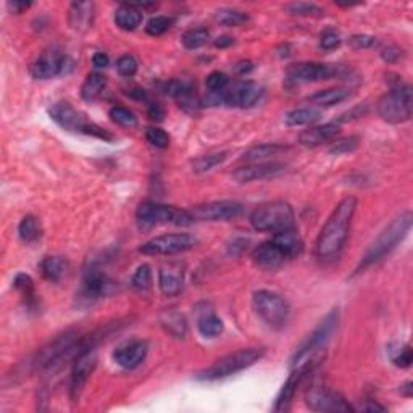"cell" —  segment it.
<instances>
[{
  "mask_svg": "<svg viewBox=\"0 0 413 413\" xmlns=\"http://www.w3.org/2000/svg\"><path fill=\"white\" fill-rule=\"evenodd\" d=\"M357 205H359V201L354 196H347L331 212L320 231L317 244H315V254L320 260L328 262V260L339 257L342 249L346 247L347 239H349L350 225L357 212Z\"/></svg>",
  "mask_w": 413,
  "mask_h": 413,
  "instance_id": "1",
  "label": "cell"
},
{
  "mask_svg": "<svg viewBox=\"0 0 413 413\" xmlns=\"http://www.w3.org/2000/svg\"><path fill=\"white\" fill-rule=\"evenodd\" d=\"M87 344L89 337H81L78 331H65L41 347L32 360V366L37 373L50 377L63 370L69 361H74Z\"/></svg>",
  "mask_w": 413,
  "mask_h": 413,
  "instance_id": "2",
  "label": "cell"
},
{
  "mask_svg": "<svg viewBox=\"0 0 413 413\" xmlns=\"http://www.w3.org/2000/svg\"><path fill=\"white\" fill-rule=\"evenodd\" d=\"M413 223V213L410 210H405L401 215L394 218L389 225L384 228L377 239L371 243V245L366 250L364 257H361L359 267L354 275H360L364 273L366 268L377 265L378 262L392 252L403 239L407 238V234L410 233Z\"/></svg>",
  "mask_w": 413,
  "mask_h": 413,
  "instance_id": "3",
  "label": "cell"
},
{
  "mask_svg": "<svg viewBox=\"0 0 413 413\" xmlns=\"http://www.w3.org/2000/svg\"><path fill=\"white\" fill-rule=\"evenodd\" d=\"M339 318V309H333L331 312L320 322L318 326L315 328L313 333L309 336V339L295 350L294 355H292L291 368L305 366V368L313 370L315 366L318 365L324 350H326L329 341L333 339V336L337 331Z\"/></svg>",
  "mask_w": 413,
  "mask_h": 413,
  "instance_id": "4",
  "label": "cell"
},
{
  "mask_svg": "<svg viewBox=\"0 0 413 413\" xmlns=\"http://www.w3.org/2000/svg\"><path fill=\"white\" fill-rule=\"evenodd\" d=\"M267 350L263 347H247V349H239L231 354L221 357L215 364L208 366V368L199 371L196 378L199 381H218V379H225L233 377L236 373L250 368L257 361L265 357Z\"/></svg>",
  "mask_w": 413,
  "mask_h": 413,
  "instance_id": "5",
  "label": "cell"
},
{
  "mask_svg": "<svg viewBox=\"0 0 413 413\" xmlns=\"http://www.w3.org/2000/svg\"><path fill=\"white\" fill-rule=\"evenodd\" d=\"M49 115L60 128L65 129V131L86 134V136L102 139V141L105 142L113 141V134L99 126V124L89 122L82 111L74 109V107L67 100L57 102V104L50 107Z\"/></svg>",
  "mask_w": 413,
  "mask_h": 413,
  "instance_id": "6",
  "label": "cell"
},
{
  "mask_svg": "<svg viewBox=\"0 0 413 413\" xmlns=\"http://www.w3.org/2000/svg\"><path fill=\"white\" fill-rule=\"evenodd\" d=\"M250 225L262 233H281L295 228V213L291 203L284 201H273L262 203L250 215Z\"/></svg>",
  "mask_w": 413,
  "mask_h": 413,
  "instance_id": "7",
  "label": "cell"
},
{
  "mask_svg": "<svg viewBox=\"0 0 413 413\" xmlns=\"http://www.w3.org/2000/svg\"><path fill=\"white\" fill-rule=\"evenodd\" d=\"M136 220L139 228L142 231L152 230L160 225H175V226H189L194 223L191 212L178 208L173 205H165L159 202H142L137 207Z\"/></svg>",
  "mask_w": 413,
  "mask_h": 413,
  "instance_id": "8",
  "label": "cell"
},
{
  "mask_svg": "<svg viewBox=\"0 0 413 413\" xmlns=\"http://www.w3.org/2000/svg\"><path fill=\"white\" fill-rule=\"evenodd\" d=\"M263 91L255 81H238L233 86H228L225 91L208 92L202 99L203 105L208 107H234V109H250L262 97Z\"/></svg>",
  "mask_w": 413,
  "mask_h": 413,
  "instance_id": "9",
  "label": "cell"
},
{
  "mask_svg": "<svg viewBox=\"0 0 413 413\" xmlns=\"http://www.w3.org/2000/svg\"><path fill=\"white\" fill-rule=\"evenodd\" d=\"M252 307L255 313L273 329L284 328L291 318V305L275 291L260 289L254 292Z\"/></svg>",
  "mask_w": 413,
  "mask_h": 413,
  "instance_id": "10",
  "label": "cell"
},
{
  "mask_svg": "<svg viewBox=\"0 0 413 413\" xmlns=\"http://www.w3.org/2000/svg\"><path fill=\"white\" fill-rule=\"evenodd\" d=\"M412 87L399 81L378 100V115L391 124L405 123L412 118Z\"/></svg>",
  "mask_w": 413,
  "mask_h": 413,
  "instance_id": "11",
  "label": "cell"
},
{
  "mask_svg": "<svg viewBox=\"0 0 413 413\" xmlns=\"http://www.w3.org/2000/svg\"><path fill=\"white\" fill-rule=\"evenodd\" d=\"M287 80L292 82H317L326 80H342L350 71L342 65L320 63V62H297L286 69Z\"/></svg>",
  "mask_w": 413,
  "mask_h": 413,
  "instance_id": "12",
  "label": "cell"
},
{
  "mask_svg": "<svg viewBox=\"0 0 413 413\" xmlns=\"http://www.w3.org/2000/svg\"><path fill=\"white\" fill-rule=\"evenodd\" d=\"M97 336H89V344L85 347V350L76 357L73 361L71 370V384H69V396L71 401L76 402L80 399L82 389L87 384V379L91 378L92 371L97 365Z\"/></svg>",
  "mask_w": 413,
  "mask_h": 413,
  "instance_id": "13",
  "label": "cell"
},
{
  "mask_svg": "<svg viewBox=\"0 0 413 413\" xmlns=\"http://www.w3.org/2000/svg\"><path fill=\"white\" fill-rule=\"evenodd\" d=\"M197 243L196 236L188 233L161 234L144 243L139 247V252L144 255H176L194 249Z\"/></svg>",
  "mask_w": 413,
  "mask_h": 413,
  "instance_id": "14",
  "label": "cell"
},
{
  "mask_svg": "<svg viewBox=\"0 0 413 413\" xmlns=\"http://www.w3.org/2000/svg\"><path fill=\"white\" fill-rule=\"evenodd\" d=\"M115 282L110 280L105 271H102L99 267L91 265L82 275V282L78 300L81 305H92L102 297L109 295L113 291Z\"/></svg>",
  "mask_w": 413,
  "mask_h": 413,
  "instance_id": "15",
  "label": "cell"
},
{
  "mask_svg": "<svg viewBox=\"0 0 413 413\" xmlns=\"http://www.w3.org/2000/svg\"><path fill=\"white\" fill-rule=\"evenodd\" d=\"M189 212L194 221H230L243 215L244 207L236 201H215L196 205Z\"/></svg>",
  "mask_w": 413,
  "mask_h": 413,
  "instance_id": "16",
  "label": "cell"
},
{
  "mask_svg": "<svg viewBox=\"0 0 413 413\" xmlns=\"http://www.w3.org/2000/svg\"><path fill=\"white\" fill-rule=\"evenodd\" d=\"M67 65L68 58L62 50L47 49L31 65V74L36 80H52L67 71Z\"/></svg>",
  "mask_w": 413,
  "mask_h": 413,
  "instance_id": "17",
  "label": "cell"
},
{
  "mask_svg": "<svg viewBox=\"0 0 413 413\" xmlns=\"http://www.w3.org/2000/svg\"><path fill=\"white\" fill-rule=\"evenodd\" d=\"M305 403L313 412H354V407L342 397L326 388H315L307 392Z\"/></svg>",
  "mask_w": 413,
  "mask_h": 413,
  "instance_id": "18",
  "label": "cell"
},
{
  "mask_svg": "<svg viewBox=\"0 0 413 413\" xmlns=\"http://www.w3.org/2000/svg\"><path fill=\"white\" fill-rule=\"evenodd\" d=\"M286 171V166L275 161H262V164H250L241 166L233 173V179L238 183H255V181L273 179L281 176Z\"/></svg>",
  "mask_w": 413,
  "mask_h": 413,
  "instance_id": "19",
  "label": "cell"
},
{
  "mask_svg": "<svg viewBox=\"0 0 413 413\" xmlns=\"http://www.w3.org/2000/svg\"><path fill=\"white\" fill-rule=\"evenodd\" d=\"M148 354V344L144 339L124 342L113 352V360L124 370H134L144 364Z\"/></svg>",
  "mask_w": 413,
  "mask_h": 413,
  "instance_id": "20",
  "label": "cell"
},
{
  "mask_svg": "<svg viewBox=\"0 0 413 413\" xmlns=\"http://www.w3.org/2000/svg\"><path fill=\"white\" fill-rule=\"evenodd\" d=\"M291 375L287 377L286 383L282 384L281 391L278 392V396L275 399V405H273V410L275 412H286L289 410L292 401H294L297 389H299L300 384H302L304 378L312 371V368H305V366H300V368H291Z\"/></svg>",
  "mask_w": 413,
  "mask_h": 413,
  "instance_id": "21",
  "label": "cell"
},
{
  "mask_svg": "<svg viewBox=\"0 0 413 413\" xmlns=\"http://www.w3.org/2000/svg\"><path fill=\"white\" fill-rule=\"evenodd\" d=\"M159 287L161 294L175 297L184 287V268L179 263H166L159 270Z\"/></svg>",
  "mask_w": 413,
  "mask_h": 413,
  "instance_id": "22",
  "label": "cell"
},
{
  "mask_svg": "<svg viewBox=\"0 0 413 413\" xmlns=\"http://www.w3.org/2000/svg\"><path fill=\"white\" fill-rule=\"evenodd\" d=\"M341 128L336 122L333 123H324L320 124V126H312L299 136V142L305 147H318L323 146V144L331 142L339 136Z\"/></svg>",
  "mask_w": 413,
  "mask_h": 413,
  "instance_id": "23",
  "label": "cell"
},
{
  "mask_svg": "<svg viewBox=\"0 0 413 413\" xmlns=\"http://www.w3.org/2000/svg\"><path fill=\"white\" fill-rule=\"evenodd\" d=\"M96 7L92 2H73L69 5L68 23L74 31L86 32L94 25Z\"/></svg>",
  "mask_w": 413,
  "mask_h": 413,
  "instance_id": "24",
  "label": "cell"
},
{
  "mask_svg": "<svg viewBox=\"0 0 413 413\" xmlns=\"http://www.w3.org/2000/svg\"><path fill=\"white\" fill-rule=\"evenodd\" d=\"M252 260L255 265L260 268H265V270H275V268L281 267L286 262V257L282 255L280 249L276 247L273 241H267L255 247L252 252Z\"/></svg>",
  "mask_w": 413,
  "mask_h": 413,
  "instance_id": "25",
  "label": "cell"
},
{
  "mask_svg": "<svg viewBox=\"0 0 413 413\" xmlns=\"http://www.w3.org/2000/svg\"><path fill=\"white\" fill-rule=\"evenodd\" d=\"M271 241L275 243L276 247L281 250L282 255H284L287 260L297 258L304 252V241L300 238V234L297 233L295 228L273 234Z\"/></svg>",
  "mask_w": 413,
  "mask_h": 413,
  "instance_id": "26",
  "label": "cell"
},
{
  "mask_svg": "<svg viewBox=\"0 0 413 413\" xmlns=\"http://www.w3.org/2000/svg\"><path fill=\"white\" fill-rule=\"evenodd\" d=\"M286 150H289V147L282 146V144H260V146H254L247 152H244L241 159L249 161V164H262V161L273 159V157L280 155Z\"/></svg>",
  "mask_w": 413,
  "mask_h": 413,
  "instance_id": "27",
  "label": "cell"
},
{
  "mask_svg": "<svg viewBox=\"0 0 413 413\" xmlns=\"http://www.w3.org/2000/svg\"><path fill=\"white\" fill-rule=\"evenodd\" d=\"M142 12L133 3H123L115 12V25L123 31H134L141 26Z\"/></svg>",
  "mask_w": 413,
  "mask_h": 413,
  "instance_id": "28",
  "label": "cell"
},
{
  "mask_svg": "<svg viewBox=\"0 0 413 413\" xmlns=\"http://www.w3.org/2000/svg\"><path fill=\"white\" fill-rule=\"evenodd\" d=\"M350 97V89L347 87H331V89H323L315 92L309 97L310 104L317 107H333L341 104Z\"/></svg>",
  "mask_w": 413,
  "mask_h": 413,
  "instance_id": "29",
  "label": "cell"
},
{
  "mask_svg": "<svg viewBox=\"0 0 413 413\" xmlns=\"http://www.w3.org/2000/svg\"><path fill=\"white\" fill-rule=\"evenodd\" d=\"M39 271L44 276V280H47L49 282H60L63 280L65 273H67V262L62 257H57V255H49L41 262Z\"/></svg>",
  "mask_w": 413,
  "mask_h": 413,
  "instance_id": "30",
  "label": "cell"
},
{
  "mask_svg": "<svg viewBox=\"0 0 413 413\" xmlns=\"http://www.w3.org/2000/svg\"><path fill=\"white\" fill-rule=\"evenodd\" d=\"M107 87V76L99 71H92L86 76L81 86V97L86 102H96Z\"/></svg>",
  "mask_w": 413,
  "mask_h": 413,
  "instance_id": "31",
  "label": "cell"
},
{
  "mask_svg": "<svg viewBox=\"0 0 413 413\" xmlns=\"http://www.w3.org/2000/svg\"><path fill=\"white\" fill-rule=\"evenodd\" d=\"M160 322L161 326L165 328V331L170 336L176 337V339H184L186 334H188V322H186V318L179 312L168 310V312L161 315Z\"/></svg>",
  "mask_w": 413,
  "mask_h": 413,
  "instance_id": "32",
  "label": "cell"
},
{
  "mask_svg": "<svg viewBox=\"0 0 413 413\" xmlns=\"http://www.w3.org/2000/svg\"><path fill=\"white\" fill-rule=\"evenodd\" d=\"M13 287L20 292L23 300H25L26 307L30 310H37V299L34 292V281L26 273H18L13 280Z\"/></svg>",
  "mask_w": 413,
  "mask_h": 413,
  "instance_id": "33",
  "label": "cell"
},
{
  "mask_svg": "<svg viewBox=\"0 0 413 413\" xmlns=\"http://www.w3.org/2000/svg\"><path fill=\"white\" fill-rule=\"evenodd\" d=\"M18 236L23 243L26 244H32L36 241L41 239L43 236V226H41V221L37 220L34 215H26L18 225Z\"/></svg>",
  "mask_w": 413,
  "mask_h": 413,
  "instance_id": "34",
  "label": "cell"
},
{
  "mask_svg": "<svg viewBox=\"0 0 413 413\" xmlns=\"http://www.w3.org/2000/svg\"><path fill=\"white\" fill-rule=\"evenodd\" d=\"M197 329L201 333V336L205 337V339H215V337L225 331V323L215 313H208L203 315L202 318H199Z\"/></svg>",
  "mask_w": 413,
  "mask_h": 413,
  "instance_id": "35",
  "label": "cell"
},
{
  "mask_svg": "<svg viewBox=\"0 0 413 413\" xmlns=\"http://www.w3.org/2000/svg\"><path fill=\"white\" fill-rule=\"evenodd\" d=\"M320 120V111L315 109H295L286 113L284 122L287 126H307Z\"/></svg>",
  "mask_w": 413,
  "mask_h": 413,
  "instance_id": "36",
  "label": "cell"
},
{
  "mask_svg": "<svg viewBox=\"0 0 413 413\" xmlns=\"http://www.w3.org/2000/svg\"><path fill=\"white\" fill-rule=\"evenodd\" d=\"M215 20L220 23L221 26L238 27L249 21V15L247 12L238 10V8H220V10L216 12Z\"/></svg>",
  "mask_w": 413,
  "mask_h": 413,
  "instance_id": "37",
  "label": "cell"
},
{
  "mask_svg": "<svg viewBox=\"0 0 413 413\" xmlns=\"http://www.w3.org/2000/svg\"><path fill=\"white\" fill-rule=\"evenodd\" d=\"M210 39V31L207 27H192V30L186 31L183 37H181V43L186 49L189 50H196L201 49L202 45H205Z\"/></svg>",
  "mask_w": 413,
  "mask_h": 413,
  "instance_id": "38",
  "label": "cell"
},
{
  "mask_svg": "<svg viewBox=\"0 0 413 413\" xmlns=\"http://www.w3.org/2000/svg\"><path fill=\"white\" fill-rule=\"evenodd\" d=\"M109 117L111 122L117 123L118 126H122V128L133 129L137 126V117L133 113L131 110L126 109V107H122V105L111 107L109 111Z\"/></svg>",
  "mask_w": 413,
  "mask_h": 413,
  "instance_id": "39",
  "label": "cell"
},
{
  "mask_svg": "<svg viewBox=\"0 0 413 413\" xmlns=\"http://www.w3.org/2000/svg\"><path fill=\"white\" fill-rule=\"evenodd\" d=\"M284 10L294 16H305V18L324 16V10L322 7H318L317 3H309V2L287 3V5L284 7Z\"/></svg>",
  "mask_w": 413,
  "mask_h": 413,
  "instance_id": "40",
  "label": "cell"
},
{
  "mask_svg": "<svg viewBox=\"0 0 413 413\" xmlns=\"http://www.w3.org/2000/svg\"><path fill=\"white\" fill-rule=\"evenodd\" d=\"M228 152H216V154H208V155H202L192 161V170L196 173H205V171H210L215 168V166L221 165L223 161L228 159Z\"/></svg>",
  "mask_w": 413,
  "mask_h": 413,
  "instance_id": "41",
  "label": "cell"
},
{
  "mask_svg": "<svg viewBox=\"0 0 413 413\" xmlns=\"http://www.w3.org/2000/svg\"><path fill=\"white\" fill-rule=\"evenodd\" d=\"M161 91H164L165 96L173 97V99L178 100L179 97L196 91V85L189 80H170L165 82L164 87H161Z\"/></svg>",
  "mask_w": 413,
  "mask_h": 413,
  "instance_id": "42",
  "label": "cell"
},
{
  "mask_svg": "<svg viewBox=\"0 0 413 413\" xmlns=\"http://www.w3.org/2000/svg\"><path fill=\"white\" fill-rule=\"evenodd\" d=\"M173 23H175L173 16H165V15L152 16L146 25V32L148 36H154V37L164 36L165 32L173 26Z\"/></svg>",
  "mask_w": 413,
  "mask_h": 413,
  "instance_id": "43",
  "label": "cell"
},
{
  "mask_svg": "<svg viewBox=\"0 0 413 413\" xmlns=\"http://www.w3.org/2000/svg\"><path fill=\"white\" fill-rule=\"evenodd\" d=\"M131 286L133 289H136L137 292H146L148 287L152 286V268L148 267L147 263L139 265L137 270L134 271Z\"/></svg>",
  "mask_w": 413,
  "mask_h": 413,
  "instance_id": "44",
  "label": "cell"
},
{
  "mask_svg": "<svg viewBox=\"0 0 413 413\" xmlns=\"http://www.w3.org/2000/svg\"><path fill=\"white\" fill-rule=\"evenodd\" d=\"M360 139L357 136H349L344 139H339V141H334L333 146L329 147V152L333 155H344V154H350L354 152L357 147H359Z\"/></svg>",
  "mask_w": 413,
  "mask_h": 413,
  "instance_id": "45",
  "label": "cell"
},
{
  "mask_svg": "<svg viewBox=\"0 0 413 413\" xmlns=\"http://www.w3.org/2000/svg\"><path fill=\"white\" fill-rule=\"evenodd\" d=\"M147 142H150V146L157 148H166L170 146V134L161 128H148L146 131Z\"/></svg>",
  "mask_w": 413,
  "mask_h": 413,
  "instance_id": "46",
  "label": "cell"
},
{
  "mask_svg": "<svg viewBox=\"0 0 413 413\" xmlns=\"http://www.w3.org/2000/svg\"><path fill=\"white\" fill-rule=\"evenodd\" d=\"M205 86H207L208 92H220V91H225L226 87L230 86V78L226 76L225 73H221V71H212V73L207 76Z\"/></svg>",
  "mask_w": 413,
  "mask_h": 413,
  "instance_id": "47",
  "label": "cell"
},
{
  "mask_svg": "<svg viewBox=\"0 0 413 413\" xmlns=\"http://www.w3.org/2000/svg\"><path fill=\"white\" fill-rule=\"evenodd\" d=\"M341 44H342V37L336 30H326L322 32V36H320V47L326 50V52L336 50Z\"/></svg>",
  "mask_w": 413,
  "mask_h": 413,
  "instance_id": "48",
  "label": "cell"
},
{
  "mask_svg": "<svg viewBox=\"0 0 413 413\" xmlns=\"http://www.w3.org/2000/svg\"><path fill=\"white\" fill-rule=\"evenodd\" d=\"M117 69L123 78H133L137 73L139 63L133 55H122L117 60Z\"/></svg>",
  "mask_w": 413,
  "mask_h": 413,
  "instance_id": "49",
  "label": "cell"
},
{
  "mask_svg": "<svg viewBox=\"0 0 413 413\" xmlns=\"http://www.w3.org/2000/svg\"><path fill=\"white\" fill-rule=\"evenodd\" d=\"M378 44V39L375 36L370 34H354L349 37V45L355 50L371 49Z\"/></svg>",
  "mask_w": 413,
  "mask_h": 413,
  "instance_id": "50",
  "label": "cell"
},
{
  "mask_svg": "<svg viewBox=\"0 0 413 413\" xmlns=\"http://www.w3.org/2000/svg\"><path fill=\"white\" fill-rule=\"evenodd\" d=\"M392 361H394V365L399 366V368H408V366H410L412 361H413L412 347L407 344L405 347H403V349L399 350V354L394 357Z\"/></svg>",
  "mask_w": 413,
  "mask_h": 413,
  "instance_id": "51",
  "label": "cell"
},
{
  "mask_svg": "<svg viewBox=\"0 0 413 413\" xmlns=\"http://www.w3.org/2000/svg\"><path fill=\"white\" fill-rule=\"evenodd\" d=\"M403 57V50L396 45H389V47L381 50V58L386 63H397Z\"/></svg>",
  "mask_w": 413,
  "mask_h": 413,
  "instance_id": "52",
  "label": "cell"
},
{
  "mask_svg": "<svg viewBox=\"0 0 413 413\" xmlns=\"http://www.w3.org/2000/svg\"><path fill=\"white\" fill-rule=\"evenodd\" d=\"M147 115L148 118L154 120V122H164L165 120L164 105L159 104V102H150L147 107Z\"/></svg>",
  "mask_w": 413,
  "mask_h": 413,
  "instance_id": "53",
  "label": "cell"
},
{
  "mask_svg": "<svg viewBox=\"0 0 413 413\" xmlns=\"http://www.w3.org/2000/svg\"><path fill=\"white\" fill-rule=\"evenodd\" d=\"M366 113V105H364V107H355V109H352L350 111H347V113H344V115H341L339 118H337V124H341V123H347V122H352V120H357V118H360V117H364V115Z\"/></svg>",
  "mask_w": 413,
  "mask_h": 413,
  "instance_id": "54",
  "label": "cell"
},
{
  "mask_svg": "<svg viewBox=\"0 0 413 413\" xmlns=\"http://www.w3.org/2000/svg\"><path fill=\"white\" fill-rule=\"evenodd\" d=\"M109 63H110V58L107 54L97 52L92 55V65H94L96 68H107L109 67Z\"/></svg>",
  "mask_w": 413,
  "mask_h": 413,
  "instance_id": "55",
  "label": "cell"
},
{
  "mask_svg": "<svg viewBox=\"0 0 413 413\" xmlns=\"http://www.w3.org/2000/svg\"><path fill=\"white\" fill-rule=\"evenodd\" d=\"M31 5H32L31 2H21V0H13V2H8V8H10L13 13H16V15L26 12L27 8H31Z\"/></svg>",
  "mask_w": 413,
  "mask_h": 413,
  "instance_id": "56",
  "label": "cell"
},
{
  "mask_svg": "<svg viewBox=\"0 0 413 413\" xmlns=\"http://www.w3.org/2000/svg\"><path fill=\"white\" fill-rule=\"evenodd\" d=\"M234 69H236V73L239 74V76H245V74L254 71V63L250 62V60H243V62L236 63Z\"/></svg>",
  "mask_w": 413,
  "mask_h": 413,
  "instance_id": "57",
  "label": "cell"
},
{
  "mask_svg": "<svg viewBox=\"0 0 413 413\" xmlns=\"http://www.w3.org/2000/svg\"><path fill=\"white\" fill-rule=\"evenodd\" d=\"M233 44H234V39L231 36H220L215 39V47H218V49L231 47Z\"/></svg>",
  "mask_w": 413,
  "mask_h": 413,
  "instance_id": "58",
  "label": "cell"
},
{
  "mask_svg": "<svg viewBox=\"0 0 413 413\" xmlns=\"http://www.w3.org/2000/svg\"><path fill=\"white\" fill-rule=\"evenodd\" d=\"M129 97H131V99H136V100H147L148 94H147L146 89H141V87H134L133 91H129Z\"/></svg>",
  "mask_w": 413,
  "mask_h": 413,
  "instance_id": "59",
  "label": "cell"
},
{
  "mask_svg": "<svg viewBox=\"0 0 413 413\" xmlns=\"http://www.w3.org/2000/svg\"><path fill=\"white\" fill-rule=\"evenodd\" d=\"M364 410L365 412H386V407L379 405V403L375 401H368V403L364 407Z\"/></svg>",
  "mask_w": 413,
  "mask_h": 413,
  "instance_id": "60",
  "label": "cell"
},
{
  "mask_svg": "<svg viewBox=\"0 0 413 413\" xmlns=\"http://www.w3.org/2000/svg\"><path fill=\"white\" fill-rule=\"evenodd\" d=\"M399 392H401L403 397H412V394H413V383L412 381H407L405 384H402L401 391H399Z\"/></svg>",
  "mask_w": 413,
  "mask_h": 413,
  "instance_id": "61",
  "label": "cell"
}]
</instances>
